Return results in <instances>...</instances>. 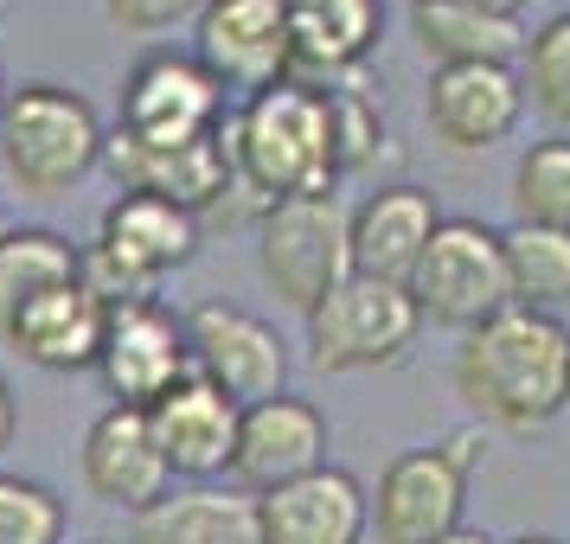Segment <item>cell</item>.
Segmentation results:
<instances>
[{"label": "cell", "instance_id": "1", "mask_svg": "<svg viewBox=\"0 0 570 544\" xmlns=\"http://www.w3.org/2000/svg\"><path fill=\"white\" fill-rule=\"evenodd\" d=\"M455 390L474 423L539 436L570 411V327L558 314L500 308L455 346Z\"/></svg>", "mask_w": 570, "mask_h": 544}, {"label": "cell", "instance_id": "2", "mask_svg": "<svg viewBox=\"0 0 570 544\" xmlns=\"http://www.w3.org/2000/svg\"><path fill=\"white\" fill-rule=\"evenodd\" d=\"M218 135H225L232 186L257 192L263 206L302 199V192H340L321 83L283 78L269 90H250V97H237V109L225 116Z\"/></svg>", "mask_w": 570, "mask_h": 544}, {"label": "cell", "instance_id": "3", "mask_svg": "<svg viewBox=\"0 0 570 544\" xmlns=\"http://www.w3.org/2000/svg\"><path fill=\"white\" fill-rule=\"evenodd\" d=\"M104 116L71 83H20L0 109V180L20 199H65L104 167Z\"/></svg>", "mask_w": 570, "mask_h": 544}, {"label": "cell", "instance_id": "4", "mask_svg": "<svg viewBox=\"0 0 570 544\" xmlns=\"http://www.w3.org/2000/svg\"><path fill=\"white\" fill-rule=\"evenodd\" d=\"M481 448H488V429L481 423H462L449 429L430 448H404L391 455L379 487L365 493L372 506V532L379 544H436L462 525L468 506V481L481 467Z\"/></svg>", "mask_w": 570, "mask_h": 544}, {"label": "cell", "instance_id": "5", "mask_svg": "<svg viewBox=\"0 0 570 544\" xmlns=\"http://www.w3.org/2000/svg\"><path fill=\"white\" fill-rule=\"evenodd\" d=\"M199 257V218L167 206L155 192H116L97 218V244L83 250V283L104 301L155 295L160 276H174Z\"/></svg>", "mask_w": 570, "mask_h": 544}, {"label": "cell", "instance_id": "6", "mask_svg": "<svg viewBox=\"0 0 570 544\" xmlns=\"http://www.w3.org/2000/svg\"><path fill=\"white\" fill-rule=\"evenodd\" d=\"M404 288L416 301V320H430V327L468 334V327L493 320L500 308H513L500 231H488L481 218H442Z\"/></svg>", "mask_w": 570, "mask_h": 544}, {"label": "cell", "instance_id": "7", "mask_svg": "<svg viewBox=\"0 0 570 544\" xmlns=\"http://www.w3.org/2000/svg\"><path fill=\"white\" fill-rule=\"evenodd\" d=\"M257 269H263V283L302 314H308L321 295H334V288L353 276L346 206H340V192H302V199L263 206Z\"/></svg>", "mask_w": 570, "mask_h": 544}, {"label": "cell", "instance_id": "8", "mask_svg": "<svg viewBox=\"0 0 570 544\" xmlns=\"http://www.w3.org/2000/svg\"><path fill=\"white\" fill-rule=\"evenodd\" d=\"M423 334L416 301L404 283H372V276H346L334 295H321L308 308V359L314 372H372L411 353Z\"/></svg>", "mask_w": 570, "mask_h": 544}, {"label": "cell", "instance_id": "9", "mask_svg": "<svg viewBox=\"0 0 570 544\" xmlns=\"http://www.w3.org/2000/svg\"><path fill=\"white\" fill-rule=\"evenodd\" d=\"M225 83L212 78L193 52H148L122 83L116 135L135 148H193L225 129Z\"/></svg>", "mask_w": 570, "mask_h": 544}, {"label": "cell", "instance_id": "10", "mask_svg": "<svg viewBox=\"0 0 570 544\" xmlns=\"http://www.w3.org/2000/svg\"><path fill=\"white\" fill-rule=\"evenodd\" d=\"M180 320H186L193 378H206L212 390H225L237 411L288 390V346L276 334V320L237 308V301H199Z\"/></svg>", "mask_w": 570, "mask_h": 544}, {"label": "cell", "instance_id": "11", "mask_svg": "<svg viewBox=\"0 0 570 544\" xmlns=\"http://www.w3.org/2000/svg\"><path fill=\"white\" fill-rule=\"evenodd\" d=\"M97 378H104L109 404L122 411H148L167 390L193 378V353H186V320L160 295H135V301H109L104 353H97Z\"/></svg>", "mask_w": 570, "mask_h": 544}, {"label": "cell", "instance_id": "12", "mask_svg": "<svg viewBox=\"0 0 570 544\" xmlns=\"http://www.w3.org/2000/svg\"><path fill=\"white\" fill-rule=\"evenodd\" d=\"M314 467H327V416L314 411L308 397H263V404H244L237 411V442H232V467L225 481L237 493H263L302 481Z\"/></svg>", "mask_w": 570, "mask_h": 544}, {"label": "cell", "instance_id": "13", "mask_svg": "<svg viewBox=\"0 0 570 544\" xmlns=\"http://www.w3.org/2000/svg\"><path fill=\"white\" fill-rule=\"evenodd\" d=\"M193 58L225 83V97H250L288 78L283 0H206L193 13Z\"/></svg>", "mask_w": 570, "mask_h": 544}, {"label": "cell", "instance_id": "14", "mask_svg": "<svg viewBox=\"0 0 570 544\" xmlns=\"http://www.w3.org/2000/svg\"><path fill=\"white\" fill-rule=\"evenodd\" d=\"M525 116V90H519L513 65H449V71H430V90H423V122L442 148L455 155H488L507 135L519 129Z\"/></svg>", "mask_w": 570, "mask_h": 544}, {"label": "cell", "instance_id": "15", "mask_svg": "<svg viewBox=\"0 0 570 544\" xmlns=\"http://www.w3.org/2000/svg\"><path fill=\"white\" fill-rule=\"evenodd\" d=\"M288 78L340 83L353 78L385 39V0H283Z\"/></svg>", "mask_w": 570, "mask_h": 544}, {"label": "cell", "instance_id": "16", "mask_svg": "<svg viewBox=\"0 0 570 544\" xmlns=\"http://www.w3.org/2000/svg\"><path fill=\"white\" fill-rule=\"evenodd\" d=\"M442 211L430 186H379L365 192L360 206H346V250H353V276H372V283H411L423 244L436 237Z\"/></svg>", "mask_w": 570, "mask_h": 544}, {"label": "cell", "instance_id": "17", "mask_svg": "<svg viewBox=\"0 0 570 544\" xmlns=\"http://www.w3.org/2000/svg\"><path fill=\"white\" fill-rule=\"evenodd\" d=\"M263 544H365L372 532V506H365V481L346 467H314L288 487L257 500Z\"/></svg>", "mask_w": 570, "mask_h": 544}, {"label": "cell", "instance_id": "18", "mask_svg": "<svg viewBox=\"0 0 570 544\" xmlns=\"http://www.w3.org/2000/svg\"><path fill=\"white\" fill-rule=\"evenodd\" d=\"M148 429L167 474L186 487H206L232 467V442H237V404L225 390H212L206 378H180L160 404H148Z\"/></svg>", "mask_w": 570, "mask_h": 544}, {"label": "cell", "instance_id": "19", "mask_svg": "<svg viewBox=\"0 0 570 544\" xmlns=\"http://www.w3.org/2000/svg\"><path fill=\"white\" fill-rule=\"evenodd\" d=\"M78 467H83V487L129 518L148 513L160 493L174 487V474H167V462H160V448H155V429H148V411H122V404H109L83 429Z\"/></svg>", "mask_w": 570, "mask_h": 544}, {"label": "cell", "instance_id": "20", "mask_svg": "<svg viewBox=\"0 0 570 544\" xmlns=\"http://www.w3.org/2000/svg\"><path fill=\"white\" fill-rule=\"evenodd\" d=\"M104 327H109V301L78 276V283H58L39 301H27L7 320L0 339L27 365H39V372H97Z\"/></svg>", "mask_w": 570, "mask_h": 544}, {"label": "cell", "instance_id": "21", "mask_svg": "<svg viewBox=\"0 0 570 544\" xmlns=\"http://www.w3.org/2000/svg\"><path fill=\"white\" fill-rule=\"evenodd\" d=\"M104 167L122 180V192H155V199L193 211V218H206L225 192H237L232 160H225V135L193 141V148H135L122 135H109Z\"/></svg>", "mask_w": 570, "mask_h": 544}, {"label": "cell", "instance_id": "22", "mask_svg": "<svg viewBox=\"0 0 570 544\" xmlns=\"http://www.w3.org/2000/svg\"><path fill=\"white\" fill-rule=\"evenodd\" d=\"M129 544H263L257 500L237 487H167L129 518Z\"/></svg>", "mask_w": 570, "mask_h": 544}, {"label": "cell", "instance_id": "23", "mask_svg": "<svg viewBox=\"0 0 570 544\" xmlns=\"http://www.w3.org/2000/svg\"><path fill=\"white\" fill-rule=\"evenodd\" d=\"M411 39L430 58V71L449 65H519L525 27L519 20H493L468 0H411Z\"/></svg>", "mask_w": 570, "mask_h": 544}, {"label": "cell", "instance_id": "24", "mask_svg": "<svg viewBox=\"0 0 570 544\" xmlns=\"http://www.w3.org/2000/svg\"><path fill=\"white\" fill-rule=\"evenodd\" d=\"M78 276H83V250L65 231H52V225H13L0 237V334H7V320L27 301H39L58 283H78Z\"/></svg>", "mask_w": 570, "mask_h": 544}, {"label": "cell", "instance_id": "25", "mask_svg": "<svg viewBox=\"0 0 570 544\" xmlns=\"http://www.w3.org/2000/svg\"><path fill=\"white\" fill-rule=\"evenodd\" d=\"M500 257H507V295L513 308L558 314L570 301V231L564 225H507L500 231Z\"/></svg>", "mask_w": 570, "mask_h": 544}, {"label": "cell", "instance_id": "26", "mask_svg": "<svg viewBox=\"0 0 570 544\" xmlns=\"http://www.w3.org/2000/svg\"><path fill=\"white\" fill-rule=\"evenodd\" d=\"M513 71H519L525 103L539 109L558 135H570V7H564V13H551L544 27L525 32Z\"/></svg>", "mask_w": 570, "mask_h": 544}, {"label": "cell", "instance_id": "27", "mask_svg": "<svg viewBox=\"0 0 570 544\" xmlns=\"http://www.w3.org/2000/svg\"><path fill=\"white\" fill-rule=\"evenodd\" d=\"M519 225H564L570 231V135H539L513 160Z\"/></svg>", "mask_w": 570, "mask_h": 544}, {"label": "cell", "instance_id": "28", "mask_svg": "<svg viewBox=\"0 0 570 544\" xmlns=\"http://www.w3.org/2000/svg\"><path fill=\"white\" fill-rule=\"evenodd\" d=\"M321 103H327V141H334V174L353 180L365 174L372 160L385 155V109L365 83L340 78V83H321Z\"/></svg>", "mask_w": 570, "mask_h": 544}, {"label": "cell", "instance_id": "29", "mask_svg": "<svg viewBox=\"0 0 570 544\" xmlns=\"http://www.w3.org/2000/svg\"><path fill=\"white\" fill-rule=\"evenodd\" d=\"M0 544H65V500L46 481L0 467Z\"/></svg>", "mask_w": 570, "mask_h": 544}, {"label": "cell", "instance_id": "30", "mask_svg": "<svg viewBox=\"0 0 570 544\" xmlns=\"http://www.w3.org/2000/svg\"><path fill=\"white\" fill-rule=\"evenodd\" d=\"M199 7L206 0H104L109 27H122V32H167L180 20H193Z\"/></svg>", "mask_w": 570, "mask_h": 544}, {"label": "cell", "instance_id": "31", "mask_svg": "<svg viewBox=\"0 0 570 544\" xmlns=\"http://www.w3.org/2000/svg\"><path fill=\"white\" fill-rule=\"evenodd\" d=\"M13 436H20V397H13L7 378H0V455L13 448Z\"/></svg>", "mask_w": 570, "mask_h": 544}, {"label": "cell", "instance_id": "32", "mask_svg": "<svg viewBox=\"0 0 570 544\" xmlns=\"http://www.w3.org/2000/svg\"><path fill=\"white\" fill-rule=\"evenodd\" d=\"M468 7H481V13H493V20H519V27H525V13H532L539 0H468Z\"/></svg>", "mask_w": 570, "mask_h": 544}, {"label": "cell", "instance_id": "33", "mask_svg": "<svg viewBox=\"0 0 570 544\" xmlns=\"http://www.w3.org/2000/svg\"><path fill=\"white\" fill-rule=\"evenodd\" d=\"M436 544H493L488 532H468V525H455V532H449V538H436Z\"/></svg>", "mask_w": 570, "mask_h": 544}, {"label": "cell", "instance_id": "34", "mask_svg": "<svg viewBox=\"0 0 570 544\" xmlns=\"http://www.w3.org/2000/svg\"><path fill=\"white\" fill-rule=\"evenodd\" d=\"M507 544H564V538H544V532H519V538H507Z\"/></svg>", "mask_w": 570, "mask_h": 544}, {"label": "cell", "instance_id": "35", "mask_svg": "<svg viewBox=\"0 0 570 544\" xmlns=\"http://www.w3.org/2000/svg\"><path fill=\"white\" fill-rule=\"evenodd\" d=\"M13 231V211H7V199H0V237Z\"/></svg>", "mask_w": 570, "mask_h": 544}, {"label": "cell", "instance_id": "36", "mask_svg": "<svg viewBox=\"0 0 570 544\" xmlns=\"http://www.w3.org/2000/svg\"><path fill=\"white\" fill-rule=\"evenodd\" d=\"M7 97H13V83H7V71H0V109H7Z\"/></svg>", "mask_w": 570, "mask_h": 544}, {"label": "cell", "instance_id": "37", "mask_svg": "<svg viewBox=\"0 0 570 544\" xmlns=\"http://www.w3.org/2000/svg\"><path fill=\"white\" fill-rule=\"evenodd\" d=\"M0 13H7V0H0Z\"/></svg>", "mask_w": 570, "mask_h": 544}, {"label": "cell", "instance_id": "38", "mask_svg": "<svg viewBox=\"0 0 570 544\" xmlns=\"http://www.w3.org/2000/svg\"><path fill=\"white\" fill-rule=\"evenodd\" d=\"M90 544H104V538H90Z\"/></svg>", "mask_w": 570, "mask_h": 544}]
</instances>
